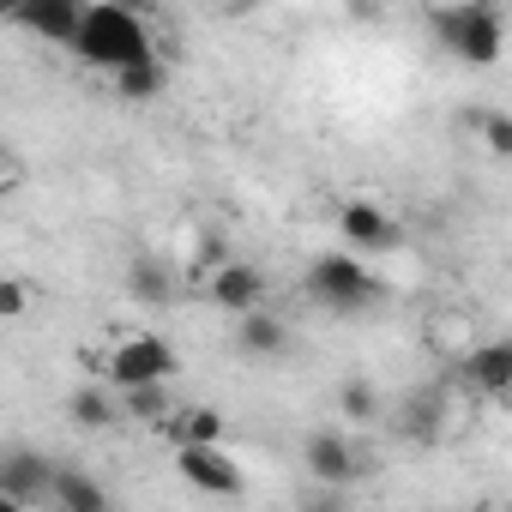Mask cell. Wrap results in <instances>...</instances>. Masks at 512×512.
<instances>
[{
    "instance_id": "obj_1",
    "label": "cell",
    "mask_w": 512,
    "mask_h": 512,
    "mask_svg": "<svg viewBox=\"0 0 512 512\" xmlns=\"http://www.w3.org/2000/svg\"><path fill=\"white\" fill-rule=\"evenodd\" d=\"M73 55H79L85 67H103L109 79L127 73V67H139V61H157L145 19H139L133 7H115V0H103V7H85V31H79Z\"/></svg>"
},
{
    "instance_id": "obj_2",
    "label": "cell",
    "mask_w": 512,
    "mask_h": 512,
    "mask_svg": "<svg viewBox=\"0 0 512 512\" xmlns=\"http://www.w3.org/2000/svg\"><path fill=\"white\" fill-rule=\"evenodd\" d=\"M428 31L464 67H494L506 55V19L494 7H434L428 13Z\"/></svg>"
},
{
    "instance_id": "obj_3",
    "label": "cell",
    "mask_w": 512,
    "mask_h": 512,
    "mask_svg": "<svg viewBox=\"0 0 512 512\" xmlns=\"http://www.w3.org/2000/svg\"><path fill=\"white\" fill-rule=\"evenodd\" d=\"M302 290L326 314H362V308H374L386 296V284L356 260V253H320V260L308 266V278H302Z\"/></svg>"
},
{
    "instance_id": "obj_4",
    "label": "cell",
    "mask_w": 512,
    "mask_h": 512,
    "mask_svg": "<svg viewBox=\"0 0 512 512\" xmlns=\"http://www.w3.org/2000/svg\"><path fill=\"white\" fill-rule=\"evenodd\" d=\"M175 374H181V362H175L169 338H157V332H133V338H121V344L103 356V380H109L115 392H133V386H169Z\"/></svg>"
},
{
    "instance_id": "obj_5",
    "label": "cell",
    "mask_w": 512,
    "mask_h": 512,
    "mask_svg": "<svg viewBox=\"0 0 512 512\" xmlns=\"http://www.w3.org/2000/svg\"><path fill=\"white\" fill-rule=\"evenodd\" d=\"M338 241L350 253H392V247H404V229L374 199H344L338 205Z\"/></svg>"
},
{
    "instance_id": "obj_6",
    "label": "cell",
    "mask_w": 512,
    "mask_h": 512,
    "mask_svg": "<svg viewBox=\"0 0 512 512\" xmlns=\"http://www.w3.org/2000/svg\"><path fill=\"white\" fill-rule=\"evenodd\" d=\"M302 464H308V476H314L320 488H344V482L362 476V458H356L350 434H338V428H308V440H302Z\"/></svg>"
},
{
    "instance_id": "obj_7",
    "label": "cell",
    "mask_w": 512,
    "mask_h": 512,
    "mask_svg": "<svg viewBox=\"0 0 512 512\" xmlns=\"http://www.w3.org/2000/svg\"><path fill=\"white\" fill-rule=\"evenodd\" d=\"M175 464H181V476H187L199 494H211V500H241V494H247V470H241L223 446H193V452H175Z\"/></svg>"
},
{
    "instance_id": "obj_8",
    "label": "cell",
    "mask_w": 512,
    "mask_h": 512,
    "mask_svg": "<svg viewBox=\"0 0 512 512\" xmlns=\"http://www.w3.org/2000/svg\"><path fill=\"white\" fill-rule=\"evenodd\" d=\"M205 302H211V308H223V314H235V320L260 314V308H266V272H260V266L229 260V266H217V272L205 278Z\"/></svg>"
},
{
    "instance_id": "obj_9",
    "label": "cell",
    "mask_w": 512,
    "mask_h": 512,
    "mask_svg": "<svg viewBox=\"0 0 512 512\" xmlns=\"http://www.w3.org/2000/svg\"><path fill=\"white\" fill-rule=\"evenodd\" d=\"M55 470H61V464H49L43 452L13 446L7 458H0V494H7V500H25V506H37V500H49V494H55Z\"/></svg>"
},
{
    "instance_id": "obj_10",
    "label": "cell",
    "mask_w": 512,
    "mask_h": 512,
    "mask_svg": "<svg viewBox=\"0 0 512 512\" xmlns=\"http://www.w3.org/2000/svg\"><path fill=\"white\" fill-rule=\"evenodd\" d=\"M458 380H464L470 392H482V398H506V392H512V338H488V344H476V350L464 356Z\"/></svg>"
},
{
    "instance_id": "obj_11",
    "label": "cell",
    "mask_w": 512,
    "mask_h": 512,
    "mask_svg": "<svg viewBox=\"0 0 512 512\" xmlns=\"http://www.w3.org/2000/svg\"><path fill=\"white\" fill-rule=\"evenodd\" d=\"M13 19L25 31H37L43 43H55V49H73L79 31H85V7H79V0H31V7H19Z\"/></svg>"
},
{
    "instance_id": "obj_12",
    "label": "cell",
    "mask_w": 512,
    "mask_h": 512,
    "mask_svg": "<svg viewBox=\"0 0 512 512\" xmlns=\"http://www.w3.org/2000/svg\"><path fill=\"white\" fill-rule=\"evenodd\" d=\"M440 428H446V392H440V386H416V392L404 398V410H398V440L434 446Z\"/></svg>"
},
{
    "instance_id": "obj_13",
    "label": "cell",
    "mask_w": 512,
    "mask_h": 512,
    "mask_svg": "<svg viewBox=\"0 0 512 512\" xmlns=\"http://www.w3.org/2000/svg\"><path fill=\"white\" fill-rule=\"evenodd\" d=\"M235 350H241V356H253V362H272V356H284V350H290V326H284L272 308H260V314L235 320Z\"/></svg>"
},
{
    "instance_id": "obj_14",
    "label": "cell",
    "mask_w": 512,
    "mask_h": 512,
    "mask_svg": "<svg viewBox=\"0 0 512 512\" xmlns=\"http://www.w3.org/2000/svg\"><path fill=\"white\" fill-rule=\"evenodd\" d=\"M163 434H169L175 452H193V446H223L229 422H223L211 404H193V410H175V416L163 422Z\"/></svg>"
},
{
    "instance_id": "obj_15",
    "label": "cell",
    "mask_w": 512,
    "mask_h": 512,
    "mask_svg": "<svg viewBox=\"0 0 512 512\" xmlns=\"http://www.w3.org/2000/svg\"><path fill=\"white\" fill-rule=\"evenodd\" d=\"M61 512H115V500H109V488L97 482V476H85L79 464H61L55 470V494H49Z\"/></svg>"
},
{
    "instance_id": "obj_16",
    "label": "cell",
    "mask_w": 512,
    "mask_h": 512,
    "mask_svg": "<svg viewBox=\"0 0 512 512\" xmlns=\"http://www.w3.org/2000/svg\"><path fill=\"white\" fill-rule=\"evenodd\" d=\"M109 392H115V386H97V380H91V386H79V392L67 398V416H73L79 428H91V434H109V428L127 416V410H121Z\"/></svg>"
},
{
    "instance_id": "obj_17",
    "label": "cell",
    "mask_w": 512,
    "mask_h": 512,
    "mask_svg": "<svg viewBox=\"0 0 512 512\" xmlns=\"http://www.w3.org/2000/svg\"><path fill=\"white\" fill-rule=\"evenodd\" d=\"M127 290H133L139 302L163 308V302H175V272H169L163 260H133V266H127Z\"/></svg>"
},
{
    "instance_id": "obj_18",
    "label": "cell",
    "mask_w": 512,
    "mask_h": 512,
    "mask_svg": "<svg viewBox=\"0 0 512 512\" xmlns=\"http://www.w3.org/2000/svg\"><path fill=\"white\" fill-rule=\"evenodd\" d=\"M163 85H169V67H163V61H139V67L115 73V91H121L127 103H151V97H163Z\"/></svg>"
},
{
    "instance_id": "obj_19",
    "label": "cell",
    "mask_w": 512,
    "mask_h": 512,
    "mask_svg": "<svg viewBox=\"0 0 512 512\" xmlns=\"http://www.w3.org/2000/svg\"><path fill=\"white\" fill-rule=\"evenodd\" d=\"M470 121H476V139H482V151L506 163V157H512V115H506V109H476Z\"/></svg>"
},
{
    "instance_id": "obj_20",
    "label": "cell",
    "mask_w": 512,
    "mask_h": 512,
    "mask_svg": "<svg viewBox=\"0 0 512 512\" xmlns=\"http://www.w3.org/2000/svg\"><path fill=\"white\" fill-rule=\"evenodd\" d=\"M121 410L133 416V422H169V386H133V392H121Z\"/></svg>"
},
{
    "instance_id": "obj_21",
    "label": "cell",
    "mask_w": 512,
    "mask_h": 512,
    "mask_svg": "<svg viewBox=\"0 0 512 512\" xmlns=\"http://www.w3.org/2000/svg\"><path fill=\"white\" fill-rule=\"evenodd\" d=\"M338 416H344V422H374V416H380L374 380H344V386H338Z\"/></svg>"
},
{
    "instance_id": "obj_22",
    "label": "cell",
    "mask_w": 512,
    "mask_h": 512,
    "mask_svg": "<svg viewBox=\"0 0 512 512\" xmlns=\"http://www.w3.org/2000/svg\"><path fill=\"white\" fill-rule=\"evenodd\" d=\"M302 512H350V506H344V494H338V488H320V494H308V500H302Z\"/></svg>"
},
{
    "instance_id": "obj_23",
    "label": "cell",
    "mask_w": 512,
    "mask_h": 512,
    "mask_svg": "<svg viewBox=\"0 0 512 512\" xmlns=\"http://www.w3.org/2000/svg\"><path fill=\"white\" fill-rule=\"evenodd\" d=\"M25 302H31V290H25V284H7V290H0V314H7V320H19V314H25Z\"/></svg>"
},
{
    "instance_id": "obj_24",
    "label": "cell",
    "mask_w": 512,
    "mask_h": 512,
    "mask_svg": "<svg viewBox=\"0 0 512 512\" xmlns=\"http://www.w3.org/2000/svg\"><path fill=\"white\" fill-rule=\"evenodd\" d=\"M0 512H31L25 500H7V494H0Z\"/></svg>"
},
{
    "instance_id": "obj_25",
    "label": "cell",
    "mask_w": 512,
    "mask_h": 512,
    "mask_svg": "<svg viewBox=\"0 0 512 512\" xmlns=\"http://www.w3.org/2000/svg\"><path fill=\"white\" fill-rule=\"evenodd\" d=\"M488 512H512V506H488Z\"/></svg>"
}]
</instances>
